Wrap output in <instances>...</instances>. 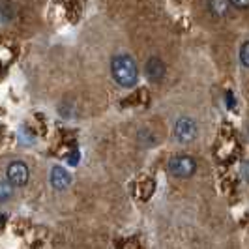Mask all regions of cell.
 I'll return each mask as SVG.
<instances>
[{
    "instance_id": "obj_1",
    "label": "cell",
    "mask_w": 249,
    "mask_h": 249,
    "mask_svg": "<svg viewBox=\"0 0 249 249\" xmlns=\"http://www.w3.org/2000/svg\"><path fill=\"white\" fill-rule=\"evenodd\" d=\"M111 75L122 88H131L139 81V68L129 54H114L111 60Z\"/></svg>"
},
{
    "instance_id": "obj_2",
    "label": "cell",
    "mask_w": 249,
    "mask_h": 249,
    "mask_svg": "<svg viewBox=\"0 0 249 249\" xmlns=\"http://www.w3.org/2000/svg\"><path fill=\"white\" fill-rule=\"evenodd\" d=\"M169 173L175 178H189L197 173V161L193 156L187 154H180V156H173L169 163H167Z\"/></svg>"
},
{
    "instance_id": "obj_3",
    "label": "cell",
    "mask_w": 249,
    "mask_h": 249,
    "mask_svg": "<svg viewBox=\"0 0 249 249\" xmlns=\"http://www.w3.org/2000/svg\"><path fill=\"white\" fill-rule=\"evenodd\" d=\"M173 133H175V139L178 142L189 144V142H193L197 139V135H199V125H197V122L191 116H182V118L176 120Z\"/></svg>"
},
{
    "instance_id": "obj_4",
    "label": "cell",
    "mask_w": 249,
    "mask_h": 249,
    "mask_svg": "<svg viewBox=\"0 0 249 249\" xmlns=\"http://www.w3.org/2000/svg\"><path fill=\"white\" fill-rule=\"evenodd\" d=\"M6 178L12 182L13 187H23L28 184V178H30V171L26 167V163L15 160L6 167Z\"/></svg>"
},
{
    "instance_id": "obj_5",
    "label": "cell",
    "mask_w": 249,
    "mask_h": 249,
    "mask_svg": "<svg viewBox=\"0 0 249 249\" xmlns=\"http://www.w3.org/2000/svg\"><path fill=\"white\" fill-rule=\"evenodd\" d=\"M165 62H163L160 56H152L150 60H146L144 64V75L150 83H161L163 77H165Z\"/></svg>"
},
{
    "instance_id": "obj_6",
    "label": "cell",
    "mask_w": 249,
    "mask_h": 249,
    "mask_svg": "<svg viewBox=\"0 0 249 249\" xmlns=\"http://www.w3.org/2000/svg\"><path fill=\"white\" fill-rule=\"evenodd\" d=\"M51 186L54 187L56 191H64L66 187H70V184H71V176H70V173L64 169V167H60V165H54L53 169H51Z\"/></svg>"
},
{
    "instance_id": "obj_7",
    "label": "cell",
    "mask_w": 249,
    "mask_h": 249,
    "mask_svg": "<svg viewBox=\"0 0 249 249\" xmlns=\"http://www.w3.org/2000/svg\"><path fill=\"white\" fill-rule=\"evenodd\" d=\"M231 6H232L231 0H208V12L217 19L225 17L231 10Z\"/></svg>"
},
{
    "instance_id": "obj_8",
    "label": "cell",
    "mask_w": 249,
    "mask_h": 249,
    "mask_svg": "<svg viewBox=\"0 0 249 249\" xmlns=\"http://www.w3.org/2000/svg\"><path fill=\"white\" fill-rule=\"evenodd\" d=\"M12 187H13L12 182H10L8 178L0 184V200H2V202H6V200L12 197Z\"/></svg>"
},
{
    "instance_id": "obj_9",
    "label": "cell",
    "mask_w": 249,
    "mask_h": 249,
    "mask_svg": "<svg viewBox=\"0 0 249 249\" xmlns=\"http://www.w3.org/2000/svg\"><path fill=\"white\" fill-rule=\"evenodd\" d=\"M240 62L249 68V41H244L240 47Z\"/></svg>"
},
{
    "instance_id": "obj_10",
    "label": "cell",
    "mask_w": 249,
    "mask_h": 249,
    "mask_svg": "<svg viewBox=\"0 0 249 249\" xmlns=\"http://www.w3.org/2000/svg\"><path fill=\"white\" fill-rule=\"evenodd\" d=\"M234 10H249V0H231Z\"/></svg>"
},
{
    "instance_id": "obj_11",
    "label": "cell",
    "mask_w": 249,
    "mask_h": 249,
    "mask_svg": "<svg viewBox=\"0 0 249 249\" xmlns=\"http://www.w3.org/2000/svg\"><path fill=\"white\" fill-rule=\"evenodd\" d=\"M240 173L244 175V178L249 182V161H244L242 163V167H240Z\"/></svg>"
},
{
    "instance_id": "obj_12",
    "label": "cell",
    "mask_w": 249,
    "mask_h": 249,
    "mask_svg": "<svg viewBox=\"0 0 249 249\" xmlns=\"http://www.w3.org/2000/svg\"><path fill=\"white\" fill-rule=\"evenodd\" d=\"M68 160H70V165H77V160H79V154H70L68 156Z\"/></svg>"
}]
</instances>
